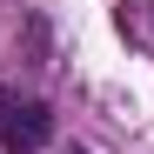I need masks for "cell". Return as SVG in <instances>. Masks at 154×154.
Here are the masks:
<instances>
[{
  "mask_svg": "<svg viewBox=\"0 0 154 154\" xmlns=\"http://www.w3.org/2000/svg\"><path fill=\"white\" fill-rule=\"evenodd\" d=\"M54 141V114L40 100H20V94H0V147L7 154H40Z\"/></svg>",
  "mask_w": 154,
  "mask_h": 154,
  "instance_id": "obj_1",
  "label": "cell"
},
{
  "mask_svg": "<svg viewBox=\"0 0 154 154\" xmlns=\"http://www.w3.org/2000/svg\"><path fill=\"white\" fill-rule=\"evenodd\" d=\"M74 154H81V147H74Z\"/></svg>",
  "mask_w": 154,
  "mask_h": 154,
  "instance_id": "obj_2",
  "label": "cell"
}]
</instances>
